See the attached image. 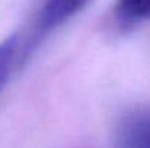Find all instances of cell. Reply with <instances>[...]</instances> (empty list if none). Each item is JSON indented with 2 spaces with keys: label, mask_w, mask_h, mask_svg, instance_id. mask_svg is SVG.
I'll use <instances>...</instances> for the list:
<instances>
[{
  "label": "cell",
  "mask_w": 150,
  "mask_h": 148,
  "mask_svg": "<svg viewBox=\"0 0 150 148\" xmlns=\"http://www.w3.org/2000/svg\"><path fill=\"white\" fill-rule=\"evenodd\" d=\"M18 49V35H10L0 42V92L6 86L13 70V62Z\"/></svg>",
  "instance_id": "obj_4"
},
{
  "label": "cell",
  "mask_w": 150,
  "mask_h": 148,
  "mask_svg": "<svg viewBox=\"0 0 150 148\" xmlns=\"http://www.w3.org/2000/svg\"><path fill=\"white\" fill-rule=\"evenodd\" d=\"M114 140L122 148H150V106L125 113L115 126Z\"/></svg>",
  "instance_id": "obj_2"
},
{
  "label": "cell",
  "mask_w": 150,
  "mask_h": 148,
  "mask_svg": "<svg viewBox=\"0 0 150 148\" xmlns=\"http://www.w3.org/2000/svg\"><path fill=\"white\" fill-rule=\"evenodd\" d=\"M115 26L128 32L150 19V0H117L112 10Z\"/></svg>",
  "instance_id": "obj_3"
},
{
  "label": "cell",
  "mask_w": 150,
  "mask_h": 148,
  "mask_svg": "<svg viewBox=\"0 0 150 148\" xmlns=\"http://www.w3.org/2000/svg\"><path fill=\"white\" fill-rule=\"evenodd\" d=\"M93 1L95 0H45L38 12L35 26L29 35L23 55H21V61H23L25 57H29V54L47 35L85 10Z\"/></svg>",
  "instance_id": "obj_1"
}]
</instances>
